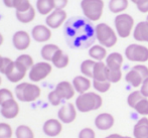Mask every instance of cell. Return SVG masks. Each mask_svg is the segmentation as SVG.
Segmentation results:
<instances>
[{
    "label": "cell",
    "instance_id": "6",
    "mask_svg": "<svg viewBox=\"0 0 148 138\" xmlns=\"http://www.w3.org/2000/svg\"><path fill=\"white\" fill-rule=\"evenodd\" d=\"M115 29L119 37L127 38L134 30V18L128 13H120L114 19Z\"/></svg>",
    "mask_w": 148,
    "mask_h": 138
},
{
    "label": "cell",
    "instance_id": "23",
    "mask_svg": "<svg viewBox=\"0 0 148 138\" xmlns=\"http://www.w3.org/2000/svg\"><path fill=\"white\" fill-rule=\"evenodd\" d=\"M89 56L92 60H96V62H103L108 56L107 49L101 45H94L90 47Z\"/></svg>",
    "mask_w": 148,
    "mask_h": 138
},
{
    "label": "cell",
    "instance_id": "17",
    "mask_svg": "<svg viewBox=\"0 0 148 138\" xmlns=\"http://www.w3.org/2000/svg\"><path fill=\"white\" fill-rule=\"evenodd\" d=\"M133 37L139 43H148V22L140 21L135 25L133 30Z\"/></svg>",
    "mask_w": 148,
    "mask_h": 138
},
{
    "label": "cell",
    "instance_id": "22",
    "mask_svg": "<svg viewBox=\"0 0 148 138\" xmlns=\"http://www.w3.org/2000/svg\"><path fill=\"white\" fill-rule=\"evenodd\" d=\"M125 81H126L129 85L132 86V87L138 88V87H141L144 79L141 76L140 73L133 67V68L131 69L129 72H127V74L125 75Z\"/></svg>",
    "mask_w": 148,
    "mask_h": 138
},
{
    "label": "cell",
    "instance_id": "47",
    "mask_svg": "<svg viewBox=\"0 0 148 138\" xmlns=\"http://www.w3.org/2000/svg\"><path fill=\"white\" fill-rule=\"evenodd\" d=\"M13 1L14 0H3V3L6 7L8 8H12V5H13Z\"/></svg>",
    "mask_w": 148,
    "mask_h": 138
},
{
    "label": "cell",
    "instance_id": "31",
    "mask_svg": "<svg viewBox=\"0 0 148 138\" xmlns=\"http://www.w3.org/2000/svg\"><path fill=\"white\" fill-rule=\"evenodd\" d=\"M15 62H17L18 65H20L22 68L25 69L26 71H30V69L32 68L33 65H34L32 56L29 55H26V54H23V55H20L19 56H17Z\"/></svg>",
    "mask_w": 148,
    "mask_h": 138
},
{
    "label": "cell",
    "instance_id": "36",
    "mask_svg": "<svg viewBox=\"0 0 148 138\" xmlns=\"http://www.w3.org/2000/svg\"><path fill=\"white\" fill-rule=\"evenodd\" d=\"M93 87L99 93H106L111 88V83L109 81H96L93 80Z\"/></svg>",
    "mask_w": 148,
    "mask_h": 138
},
{
    "label": "cell",
    "instance_id": "45",
    "mask_svg": "<svg viewBox=\"0 0 148 138\" xmlns=\"http://www.w3.org/2000/svg\"><path fill=\"white\" fill-rule=\"evenodd\" d=\"M53 6L55 9H64L66 5L69 3V0H53Z\"/></svg>",
    "mask_w": 148,
    "mask_h": 138
},
{
    "label": "cell",
    "instance_id": "20",
    "mask_svg": "<svg viewBox=\"0 0 148 138\" xmlns=\"http://www.w3.org/2000/svg\"><path fill=\"white\" fill-rule=\"evenodd\" d=\"M14 62H15V60H14ZM26 73H27V71L15 62L13 69H12L11 72L6 76V78L11 83H19L25 78Z\"/></svg>",
    "mask_w": 148,
    "mask_h": 138
},
{
    "label": "cell",
    "instance_id": "15",
    "mask_svg": "<svg viewBox=\"0 0 148 138\" xmlns=\"http://www.w3.org/2000/svg\"><path fill=\"white\" fill-rule=\"evenodd\" d=\"M115 118L110 113H101L95 118V126L101 131H107L114 126Z\"/></svg>",
    "mask_w": 148,
    "mask_h": 138
},
{
    "label": "cell",
    "instance_id": "53",
    "mask_svg": "<svg viewBox=\"0 0 148 138\" xmlns=\"http://www.w3.org/2000/svg\"><path fill=\"white\" fill-rule=\"evenodd\" d=\"M1 83H2V78H1V76H0V86H1Z\"/></svg>",
    "mask_w": 148,
    "mask_h": 138
},
{
    "label": "cell",
    "instance_id": "18",
    "mask_svg": "<svg viewBox=\"0 0 148 138\" xmlns=\"http://www.w3.org/2000/svg\"><path fill=\"white\" fill-rule=\"evenodd\" d=\"M72 83L75 90H76V92H78L79 94L87 93L91 89L92 86H93V82H91V80L85 76L75 77Z\"/></svg>",
    "mask_w": 148,
    "mask_h": 138
},
{
    "label": "cell",
    "instance_id": "27",
    "mask_svg": "<svg viewBox=\"0 0 148 138\" xmlns=\"http://www.w3.org/2000/svg\"><path fill=\"white\" fill-rule=\"evenodd\" d=\"M60 49V47L57 45H53V43H47L41 47L40 55L41 58L45 60V62H51L53 56L56 55L58 51Z\"/></svg>",
    "mask_w": 148,
    "mask_h": 138
},
{
    "label": "cell",
    "instance_id": "48",
    "mask_svg": "<svg viewBox=\"0 0 148 138\" xmlns=\"http://www.w3.org/2000/svg\"><path fill=\"white\" fill-rule=\"evenodd\" d=\"M120 136H121L120 134H111V135H109V136H107L105 138H120Z\"/></svg>",
    "mask_w": 148,
    "mask_h": 138
},
{
    "label": "cell",
    "instance_id": "10",
    "mask_svg": "<svg viewBox=\"0 0 148 138\" xmlns=\"http://www.w3.org/2000/svg\"><path fill=\"white\" fill-rule=\"evenodd\" d=\"M58 117L62 123H64V124L73 123L77 118L76 105L72 103L64 104V106L60 108L59 112H58Z\"/></svg>",
    "mask_w": 148,
    "mask_h": 138
},
{
    "label": "cell",
    "instance_id": "43",
    "mask_svg": "<svg viewBox=\"0 0 148 138\" xmlns=\"http://www.w3.org/2000/svg\"><path fill=\"white\" fill-rule=\"evenodd\" d=\"M137 9L142 13H148V0H138L136 3Z\"/></svg>",
    "mask_w": 148,
    "mask_h": 138
},
{
    "label": "cell",
    "instance_id": "38",
    "mask_svg": "<svg viewBox=\"0 0 148 138\" xmlns=\"http://www.w3.org/2000/svg\"><path fill=\"white\" fill-rule=\"evenodd\" d=\"M122 79V71L121 70H107V81L110 83H118Z\"/></svg>",
    "mask_w": 148,
    "mask_h": 138
},
{
    "label": "cell",
    "instance_id": "46",
    "mask_svg": "<svg viewBox=\"0 0 148 138\" xmlns=\"http://www.w3.org/2000/svg\"><path fill=\"white\" fill-rule=\"evenodd\" d=\"M140 92L145 98H148V78L143 81L142 85L140 87Z\"/></svg>",
    "mask_w": 148,
    "mask_h": 138
},
{
    "label": "cell",
    "instance_id": "8",
    "mask_svg": "<svg viewBox=\"0 0 148 138\" xmlns=\"http://www.w3.org/2000/svg\"><path fill=\"white\" fill-rule=\"evenodd\" d=\"M51 71H53V66L49 62H39L33 65L28 73V77L31 82L38 83L47 78Z\"/></svg>",
    "mask_w": 148,
    "mask_h": 138
},
{
    "label": "cell",
    "instance_id": "54",
    "mask_svg": "<svg viewBox=\"0 0 148 138\" xmlns=\"http://www.w3.org/2000/svg\"><path fill=\"white\" fill-rule=\"evenodd\" d=\"M146 21L148 22V15H147V17H146Z\"/></svg>",
    "mask_w": 148,
    "mask_h": 138
},
{
    "label": "cell",
    "instance_id": "14",
    "mask_svg": "<svg viewBox=\"0 0 148 138\" xmlns=\"http://www.w3.org/2000/svg\"><path fill=\"white\" fill-rule=\"evenodd\" d=\"M0 107V113L6 119H14L19 113V105L15 99L8 100Z\"/></svg>",
    "mask_w": 148,
    "mask_h": 138
},
{
    "label": "cell",
    "instance_id": "32",
    "mask_svg": "<svg viewBox=\"0 0 148 138\" xmlns=\"http://www.w3.org/2000/svg\"><path fill=\"white\" fill-rule=\"evenodd\" d=\"M16 138H34L32 129L27 125H19L15 130Z\"/></svg>",
    "mask_w": 148,
    "mask_h": 138
},
{
    "label": "cell",
    "instance_id": "2",
    "mask_svg": "<svg viewBox=\"0 0 148 138\" xmlns=\"http://www.w3.org/2000/svg\"><path fill=\"white\" fill-rule=\"evenodd\" d=\"M75 105L78 111L82 113H88L100 109L103 105V99L99 94L95 92H87L78 96Z\"/></svg>",
    "mask_w": 148,
    "mask_h": 138
},
{
    "label": "cell",
    "instance_id": "7",
    "mask_svg": "<svg viewBox=\"0 0 148 138\" xmlns=\"http://www.w3.org/2000/svg\"><path fill=\"white\" fill-rule=\"evenodd\" d=\"M125 56L130 62H145L148 60V47L138 43L129 45L125 49Z\"/></svg>",
    "mask_w": 148,
    "mask_h": 138
},
{
    "label": "cell",
    "instance_id": "41",
    "mask_svg": "<svg viewBox=\"0 0 148 138\" xmlns=\"http://www.w3.org/2000/svg\"><path fill=\"white\" fill-rule=\"evenodd\" d=\"M47 98H49V103H51L53 106H59V105H60V103H62V98L58 95V93L55 91V90H53L51 92H49V97Z\"/></svg>",
    "mask_w": 148,
    "mask_h": 138
},
{
    "label": "cell",
    "instance_id": "39",
    "mask_svg": "<svg viewBox=\"0 0 148 138\" xmlns=\"http://www.w3.org/2000/svg\"><path fill=\"white\" fill-rule=\"evenodd\" d=\"M13 135L12 127L8 123L0 122V138H11Z\"/></svg>",
    "mask_w": 148,
    "mask_h": 138
},
{
    "label": "cell",
    "instance_id": "9",
    "mask_svg": "<svg viewBox=\"0 0 148 138\" xmlns=\"http://www.w3.org/2000/svg\"><path fill=\"white\" fill-rule=\"evenodd\" d=\"M66 17L68 15L64 9H55L45 18V25H47L51 29H57L66 22Z\"/></svg>",
    "mask_w": 148,
    "mask_h": 138
},
{
    "label": "cell",
    "instance_id": "4",
    "mask_svg": "<svg viewBox=\"0 0 148 138\" xmlns=\"http://www.w3.org/2000/svg\"><path fill=\"white\" fill-rule=\"evenodd\" d=\"M15 96L20 102H34L40 97L41 90L36 84L33 83H19L15 87Z\"/></svg>",
    "mask_w": 148,
    "mask_h": 138
},
{
    "label": "cell",
    "instance_id": "21",
    "mask_svg": "<svg viewBox=\"0 0 148 138\" xmlns=\"http://www.w3.org/2000/svg\"><path fill=\"white\" fill-rule=\"evenodd\" d=\"M124 58L120 53H111L106 58V66L110 70H121Z\"/></svg>",
    "mask_w": 148,
    "mask_h": 138
},
{
    "label": "cell",
    "instance_id": "34",
    "mask_svg": "<svg viewBox=\"0 0 148 138\" xmlns=\"http://www.w3.org/2000/svg\"><path fill=\"white\" fill-rule=\"evenodd\" d=\"M143 97H144V96L141 94L140 91H133V92H131L128 95V97H127V104L129 105V107L134 109L136 104L138 103Z\"/></svg>",
    "mask_w": 148,
    "mask_h": 138
},
{
    "label": "cell",
    "instance_id": "16",
    "mask_svg": "<svg viewBox=\"0 0 148 138\" xmlns=\"http://www.w3.org/2000/svg\"><path fill=\"white\" fill-rule=\"evenodd\" d=\"M55 91L58 93V95L62 98V100H70L75 96L76 90H75L73 83L68 81H62L56 86Z\"/></svg>",
    "mask_w": 148,
    "mask_h": 138
},
{
    "label": "cell",
    "instance_id": "19",
    "mask_svg": "<svg viewBox=\"0 0 148 138\" xmlns=\"http://www.w3.org/2000/svg\"><path fill=\"white\" fill-rule=\"evenodd\" d=\"M134 138H148V118L142 117L136 122L133 128Z\"/></svg>",
    "mask_w": 148,
    "mask_h": 138
},
{
    "label": "cell",
    "instance_id": "28",
    "mask_svg": "<svg viewBox=\"0 0 148 138\" xmlns=\"http://www.w3.org/2000/svg\"><path fill=\"white\" fill-rule=\"evenodd\" d=\"M129 0H110L109 9L112 13L120 14L128 8Z\"/></svg>",
    "mask_w": 148,
    "mask_h": 138
},
{
    "label": "cell",
    "instance_id": "51",
    "mask_svg": "<svg viewBox=\"0 0 148 138\" xmlns=\"http://www.w3.org/2000/svg\"><path fill=\"white\" fill-rule=\"evenodd\" d=\"M130 1H131V2H133V3H135V4H136L137 2H138V0H130Z\"/></svg>",
    "mask_w": 148,
    "mask_h": 138
},
{
    "label": "cell",
    "instance_id": "49",
    "mask_svg": "<svg viewBox=\"0 0 148 138\" xmlns=\"http://www.w3.org/2000/svg\"><path fill=\"white\" fill-rule=\"evenodd\" d=\"M3 41H4V37H3V35H2V33L0 32V47L2 45V43H3Z\"/></svg>",
    "mask_w": 148,
    "mask_h": 138
},
{
    "label": "cell",
    "instance_id": "30",
    "mask_svg": "<svg viewBox=\"0 0 148 138\" xmlns=\"http://www.w3.org/2000/svg\"><path fill=\"white\" fill-rule=\"evenodd\" d=\"M96 60H85L84 62L81 64V73L83 74V76L87 77L89 79H93V72H94V68H95L96 65Z\"/></svg>",
    "mask_w": 148,
    "mask_h": 138
},
{
    "label": "cell",
    "instance_id": "35",
    "mask_svg": "<svg viewBox=\"0 0 148 138\" xmlns=\"http://www.w3.org/2000/svg\"><path fill=\"white\" fill-rule=\"evenodd\" d=\"M134 110L136 111L138 114L142 115L143 117L148 116V98L143 97L142 99L136 104Z\"/></svg>",
    "mask_w": 148,
    "mask_h": 138
},
{
    "label": "cell",
    "instance_id": "13",
    "mask_svg": "<svg viewBox=\"0 0 148 138\" xmlns=\"http://www.w3.org/2000/svg\"><path fill=\"white\" fill-rule=\"evenodd\" d=\"M31 37L37 43H47L51 37V30L47 25L37 24L31 30Z\"/></svg>",
    "mask_w": 148,
    "mask_h": 138
},
{
    "label": "cell",
    "instance_id": "33",
    "mask_svg": "<svg viewBox=\"0 0 148 138\" xmlns=\"http://www.w3.org/2000/svg\"><path fill=\"white\" fill-rule=\"evenodd\" d=\"M31 6L29 0H14L12 8L15 9V12H24L27 11Z\"/></svg>",
    "mask_w": 148,
    "mask_h": 138
},
{
    "label": "cell",
    "instance_id": "12",
    "mask_svg": "<svg viewBox=\"0 0 148 138\" xmlns=\"http://www.w3.org/2000/svg\"><path fill=\"white\" fill-rule=\"evenodd\" d=\"M42 131L49 137H57L62 131V123L59 119L51 118L43 123Z\"/></svg>",
    "mask_w": 148,
    "mask_h": 138
},
{
    "label": "cell",
    "instance_id": "50",
    "mask_svg": "<svg viewBox=\"0 0 148 138\" xmlns=\"http://www.w3.org/2000/svg\"><path fill=\"white\" fill-rule=\"evenodd\" d=\"M2 60H3V56H0V68H1V65H2Z\"/></svg>",
    "mask_w": 148,
    "mask_h": 138
},
{
    "label": "cell",
    "instance_id": "5",
    "mask_svg": "<svg viewBox=\"0 0 148 138\" xmlns=\"http://www.w3.org/2000/svg\"><path fill=\"white\" fill-rule=\"evenodd\" d=\"M103 0H82L81 8L85 17L90 21H98L103 15L104 11Z\"/></svg>",
    "mask_w": 148,
    "mask_h": 138
},
{
    "label": "cell",
    "instance_id": "25",
    "mask_svg": "<svg viewBox=\"0 0 148 138\" xmlns=\"http://www.w3.org/2000/svg\"><path fill=\"white\" fill-rule=\"evenodd\" d=\"M107 66L104 62H97L93 72V80L107 81Z\"/></svg>",
    "mask_w": 148,
    "mask_h": 138
},
{
    "label": "cell",
    "instance_id": "42",
    "mask_svg": "<svg viewBox=\"0 0 148 138\" xmlns=\"http://www.w3.org/2000/svg\"><path fill=\"white\" fill-rule=\"evenodd\" d=\"M79 138H96V133L92 128H83L79 133Z\"/></svg>",
    "mask_w": 148,
    "mask_h": 138
},
{
    "label": "cell",
    "instance_id": "26",
    "mask_svg": "<svg viewBox=\"0 0 148 138\" xmlns=\"http://www.w3.org/2000/svg\"><path fill=\"white\" fill-rule=\"evenodd\" d=\"M36 10L41 15H49L55 10L53 0H36Z\"/></svg>",
    "mask_w": 148,
    "mask_h": 138
},
{
    "label": "cell",
    "instance_id": "37",
    "mask_svg": "<svg viewBox=\"0 0 148 138\" xmlns=\"http://www.w3.org/2000/svg\"><path fill=\"white\" fill-rule=\"evenodd\" d=\"M14 64H15V62H14V60H12L11 58H3L1 68H0V73H1L2 75H5V76H7V75L11 72L12 69H13Z\"/></svg>",
    "mask_w": 148,
    "mask_h": 138
},
{
    "label": "cell",
    "instance_id": "24",
    "mask_svg": "<svg viewBox=\"0 0 148 138\" xmlns=\"http://www.w3.org/2000/svg\"><path fill=\"white\" fill-rule=\"evenodd\" d=\"M69 62H70L69 56L66 53H64L60 49L56 53V55L53 56V60H51V64L57 69H64L66 67H68Z\"/></svg>",
    "mask_w": 148,
    "mask_h": 138
},
{
    "label": "cell",
    "instance_id": "3",
    "mask_svg": "<svg viewBox=\"0 0 148 138\" xmlns=\"http://www.w3.org/2000/svg\"><path fill=\"white\" fill-rule=\"evenodd\" d=\"M95 34L96 39L99 41V45H103L106 49L113 47L117 43V32L107 23L101 22V23L97 24L95 26Z\"/></svg>",
    "mask_w": 148,
    "mask_h": 138
},
{
    "label": "cell",
    "instance_id": "44",
    "mask_svg": "<svg viewBox=\"0 0 148 138\" xmlns=\"http://www.w3.org/2000/svg\"><path fill=\"white\" fill-rule=\"evenodd\" d=\"M134 68L136 69L137 71H138L139 73L141 74V76L143 77V79L144 80H146L148 78V68L145 65H142V64H139V65H136V66H134Z\"/></svg>",
    "mask_w": 148,
    "mask_h": 138
},
{
    "label": "cell",
    "instance_id": "29",
    "mask_svg": "<svg viewBox=\"0 0 148 138\" xmlns=\"http://www.w3.org/2000/svg\"><path fill=\"white\" fill-rule=\"evenodd\" d=\"M35 14H36V10L33 6H31L27 11L24 12H15V16L17 20L21 23H29L35 18Z\"/></svg>",
    "mask_w": 148,
    "mask_h": 138
},
{
    "label": "cell",
    "instance_id": "11",
    "mask_svg": "<svg viewBox=\"0 0 148 138\" xmlns=\"http://www.w3.org/2000/svg\"><path fill=\"white\" fill-rule=\"evenodd\" d=\"M13 47L17 51H25L30 47L31 37L30 34L25 30H18L12 36Z\"/></svg>",
    "mask_w": 148,
    "mask_h": 138
},
{
    "label": "cell",
    "instance_id": "40",
    "mask_svg": "<svg viewBox=\"0 0 148 138\" xmlns=\"http://www.w3.org/2000/svg\"><path fill=\"white\" fill-rule=\"evenodd\" d=\"M11 99H14V96L9 89H6V88L0 89V106H2L5 102Z\"/></svg>",
    "mask_w": 148,
    "mask_h": 138
},
{
    "label": "cell",
    "instance_id": "52",
    "mask_svg": "<svg viewBox=\"0 0 148 138\" xmlns=\"http://www.w3.org/2000/svg\"><path fill=\"white\" fill-rule=\"evenodd\" d=\"M120 138H131V137L130 136H122V135H121Z\"/></svg>",
    "mask_w": 148,
    "mask_h": 138
},
{
    "label": "cell",
    "instance_id": "1",
    "mask_svg": "<svg viewBox=\"0 0 148 138\" xmlns=\"http://www.w3.org/2000/svg\"><path fill=\"white\" fill-rule=\"evenodd\" d=\"M68 45L73 49H87L96 39L95 27L86 18L73 17L66 21L64 29Z\"/></svg>",
    "mask_w": 148,
    "mask_h": 138
}]
</instances>
